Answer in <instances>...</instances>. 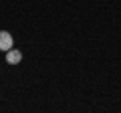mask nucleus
<instances>
[{"label":"nucleus","mask_w":121,"mask_h":113,"mask_svg":"<svg viewBox=\"0 0 121 113\" xmlns=\"http://www.w3.org/2000/svg\"><path fill=\"white\" fill-rule=\"evenodd\" d=\"M12 35L10 32H6V30H0V51H6L8 52L10 48H12Z\"/></svg>","instance_id":"1"},{"label":"nucleus","mask_w":121,"mask_h":113,"mask_svg":"<svg viewBox=\"0 0 121 113\" xmlns=\"http://www.w3.org/2000/svg\"><path fill=\"white\" fill-rule=\"evenodd\" d=\"M22 61V52L20 51H14V48H10L8 52H6V63L8 65H16V63Z\"/></svg>","instance_id":"2"}]
</instances>
